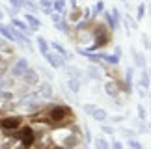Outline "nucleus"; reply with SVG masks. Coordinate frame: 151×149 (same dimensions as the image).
Instances as JSON below:
<instances>
[{
	"label": "nucleus",
	"mask_w": 151,
	"mask_h": 149,
	"mask_svg": "<svg viewBox=\"0 0 151 149\" xmlns=\"http://www.w3.org/2000/svg\"><path fill=\"white\" fill-rule=\"evenodd\" d=\"M0 149H82V132L64 105L30 116L0 114Z\"/></svg>",
	"instance_id": "1"
}]
</instances>
